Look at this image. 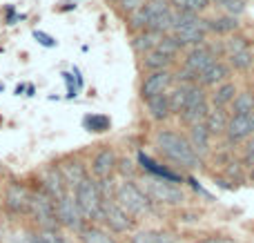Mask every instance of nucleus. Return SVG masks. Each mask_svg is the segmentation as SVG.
I'll return each instance as SVG.
<instances>
[{
  "label": "nucleus",
  "instance_id": "obj_1",
  "mask_svg": "<svg viewBox=\"0 0 254 243\" xmlns=\"http://www.w3.org/2000/svg\"><path fill=\"white\" fill-rule=\"evenodd\" d=\"M154 145L160 156L176 170H196L201 165V158L192 149L187 136L176 130H158L154 136Z\"/></svg>",
  "mask_w": 254,
  "mask_h": 243
},
{
  "label": "nucleus",
  "instance_id": "obj_2",
  "mask_svg": "<svg viewBox=\"0 0 254 243\" xmlns=\"http://www.w3.org/2000/svg\"><path fill=\"white\" fill-rule=\"evenodd\" d=\"M114 201L118 203L129 216H134V219H138V216H143V214H150V212L154 210L152 198L147 196L141 185L134 183V181H123V183L116 185Z\"/></svg>",
  "mask_w": 254,
  "mask_h": 243
},
{
  "label": "nucleus",
  "instance_id": "obj_3",
  "mask_svg": "<svg viewBox=\"0 0 254 243\" xmlns=\"http://www.w3.org/2000/svg\"><path fill=\"white\" fill-rule=\"evenodd\" d=\"M71 194H74L76 205H78L80 214H83V219L87 221V223H98V221L102 219V205H105V198H102L96 179L89 176V179L83 181Z\"/></svg>",
  "mask_w": 254,
  "mask_h": 243
},
{
  "label": "nucleus",
  "instance_id": "obj_4",
  "mask_svg": "<svg viewBox=\"0 0 254 243\" xmlns=\"http://www.w3.org/2000/svg\"><path fill=\"white\" fill-rule=\"evenodd\" d=\"M29 214L34 223L40 228V232H58V221H56V201L38 185V190H31V201H29Z\"/></svg>",
  "mask_w": 254,
  "mask_h": 243
},
{
  "label": "nucleus",
  "instance_id": "obj_5",
  "mask_svg": "<svg viewBox=\"0 0 254 243\" xmlns=\"http://www.w3.org/2000/svg\"><path fill=\"white\" fill-rule=\"evenodd\" d=\"M207 25L201 16H192V14H183L176 11V23H174V32L172 36L178 41L181 47H196L203 45L205 36H207Z\"/></svg>",
  "mask_w": 254,
  "mask_h": 243
},
{
  "label": "nucleus",
  "instance_id": "obj_6",
  "mask_svg": "<svg viewBox=\"0 0 254 243\" xmlns=\"http://www.w3.org/2000/svg\"><path fill=\"white\" fill-rule=\"evenodd\" d=\"M143 192L152 198V203H160V205H181L185 201V192L181 185L172 183L167 179H158V176L147 174L143 179Z\"/></svg>",
  "mask_w": 254,
  "mask_h": 243
},
{
  "label": "nucleus",
  "instance_id": "obj_7",
  "mask_svg": "<svg viewBox=\"0 0 254 243\" xmlns=\"http://www.w3.org/2000/svg\"><path fill=\"white\" fill-rule=\"evenodd\" d=\"M209 98H207V92L203 90V87L199 85V83H194V85L190 87V96H187V103L185 107H183L181 112V123L187 127H194V125H201V123H205V118H207L209 114Z\"/></svg>",
  "mask_w": 254,
  "mask_h": 243
},
{
  "label": "nucleus",
  "instance_id": "obj_8",
  "mask_svg": "<svg viewBox=\"0 0 254 243\" xmlns=\"http://www.w3.org/2000/svg\"><path fill=\"white\" fill-rule=\"evenodd\" d=\"M102 223L107 225L111 234H132L136 232V219L129 216L114 198H107L102 205Z\"/></svg>",
  "mask_w": 254,
  "mask_h": 243
},
{
  "label": "nucleus",
  "instance_id": "obj_9",
  "mask_svg": "<svg viewBox=\"0 0 254 243\" xmlns=\"http://www.w3.org/2000/svg\"><path fill=\"white\" fill-rule=\"evenodd\" d=\"M214 63H216V51H214V47H209L203 43V45L190 47V51L185 54L183 72H185L187 76L196 78V83H199V76L205 72V69L212 67Z\"/></svg>",
  "mask_w": 254,
  "mask_h": 243
},
{
  "label": "nucleus",
  "instance_id": "obj_10",
  "mask_svg": "<svg viewBox=\"0 0 254 243\" xmlns=\"http://www.w3.org/2000/svg\"><path fill=\"white\" fill-rule=\"evenodd\" d=\"M56 221L60 228H67L76 234H80L83 228L87 225V221H85L83 214H80L78 205H76V198L71 192L56 201Z\"/></svg>",
  "mask_w": 254,
  "mask_h": 243
},
{
  "label": "nucleus",
  "instance_id": "obj_11",
  "mask_svg": "<svg viewBox=\"0 0 254 243\" xmlns=\"http://www.w3.org/2000/svg\"><path fill=\"white\" fill-rule=\"evenodd\" d=\"M29 201H31V190L20 181H11L7 183L2 194V207L13 216L29 214Z\"/></svg>",
  "mask_w": 254,
  "mask_h": 243
},
{
  "label": "nucleus",
  "instance_id": "obj_12",
  "mask_svg": "<svg viewBox=\"0 0 254 243\" xmlns=\"http://www.w3.org/2000/svg\"><path fill=\"white\" fill-rule=\"evenodd\" d=\"M174 85V74L169 72V69H165V72H152L147 74L145 78H143L141 83V98L143 103L150 98H154V96H160V94H167L169 90H172Z\"/></svg>",
  "mask_w": 254,
  "mask_h": 243
},
{
  "label": "nucleus",
  "instance_id": "obj_13",
  "mask_svg": "<svg viewBox=\"0 0 254 243\" xmlns=\"http://www.w3.org/2000/svg\"><path fill=\"white\" fill-rule=\"evenodd\" d=\"M116 170H118V156H116V152L111 147H102L92 158V174L96 176V181L111 179Z\"/></svg>",
  "mask_w": 254,
  "mask_h": 243
},
{
  "label": "nucleus",
  "instance_id": "obj_14",
  "mask_svg": "<svg viewBox=\"0 0 254 243\" xmlns=\"http://www.w3.org/2000/svg\"><path fill=\"white\" fill-rule=\"evenodd\" d=\"M40 185H43V190L53 198V201H58V198H62V196L69 194V188H67V183H65V179H62L58 165H51L43 172V176H40Z\"/></svg>",
  "mask_w": 254,
  "mask_h": 243
},
{
  "label": "nucleus",
  "instance_id": "obj_15",
  "mask_svg": "<svg viewBox=\"0 0 254 243\" xmlns=\"http://www.w3.org/2000/svg\"><path fill=\"white\" fill-rule=\"evenodd\" d=\"M254 134V121L252 116H232L230 114V121H227V130L225 136L232 145L236 143H243L245 139Z\"/></svg>",
  "mask_w": 254,
  "mask_h": 243
},
{
  "label": "nucleus",
  "instance_id": "obj_16",
  "mask_svg": "<svg viewBox=\"0 0 254 243\" xmlns=\"http://www.w3.org/2000/svg\"><path fill=\"white\" fill-rule=\"evenodd\" d=\"M230 72H232L230 65L223 63V60H216L212 67L205 69V72L199 76V85L203 87V90L205 87H218V85L230 81Z\"/></svg>",
  "mask_w": 254,
  "mask_h": 243
},
{
  "label": "nucleus",
  "instance_id": "obj_17",
  "mask_svg": "<svg viewBox=\"0 0 254 243\" xmlns=\"http://www.w3.org/2000/svg\"><path fill=\"white\" fill-rule=\"evenodd\" d=\"M58 170H60V174H62V179H65L69 192H74V190L78 188L83 181L89 179L87 167H85L80 161H65V163H60V165H58Z\"/></svg>",
  "mask_w": 254,
  "mask_h": 243
},
{
  "label": "nucleus",
  "instance_id": "obj_18",
  "mask_svg": "<svg viewBox=\"0 0 254 243\" xmlns=\"http://www.w3.org/2000/svg\"><path fill=\"white\" fill-rule=\"evenodd\" d=\"M187 141H190L192 149L196 152V156H199V158L207 156V152H209V143H212V136H209V132H207V127H205V123L190 127Z\"/></svg>",
  "mask_w": 254,
  "mask_h": 243
},
{
  "label": "nucleus",
  "instance_id": "obj_19",
  "mask_svg": "<svg viewBox=\"0 0 254 243\" xmlns=\"http://www.w3.org/2000/svg\"><path fill=\"white\" fill-rule=\"evenodd\" d=\"M78 237H80V243H118V239H116L109 230L101 228V225H96V223H87Z\"/></svg>",
  "mask_w": 254,
  "mask_h": 243
},
{
  "label": "nucleus",
  "instance_id": "obj_20",
  "mask_svg": "<svg viewBox=\"0 0 254 243\" xmlns=\"http://www.w3.org/2000/svg\"><path fill=\"white\" fill-rule=\"evenodd\" d=\"M145 107H147L150 118H152V121H156V123H165L169 116H172L167 94H160V96H154V98L145 100Z\"/></svg>",
  "mask_w": 254,
  "mask_h": 243
},
{
  "label": "nucleus",
  "instance_id": "obj_21",
  "mask_svg": "<svg viewBox=\"0 0 254 243\" xmlns=\"http://www.w3.org/2000/svg\"><path fill=\"white\" fill-rule=\"evenodd\" d=\"M236 94H239V87H236V83H232V81H227V83H223V85L214 87L212 98H209V100H212V107H218V109L230 107L232 100L236 98Z\"/></svg>",
  "mask_w": 254,
  "mask_h": 243
},
{
  "label": "nucleus",
  "instance_id": "obj_22",
  "mask_svg": "<svg viewBox=\"0 0 254 243\" xmlns=\"http://www.w3.org/2000/svg\"><path fill=\"white\" fill-rule=\"evenodd\" d=\"M160 38H163V36H158V34L150 32V29H145V32L134 34V38H132V47H134V51H136V54L145 56V54H150V51H154L156 47H158Z\"/></svg>",
  "mask_w": 254,
  "mask_h": 243
},
{
  "label": "nucleus",
  "instance_id": "obj_23",
  "mask_svg": "<svg viewBox=\"0 0 254 243\" xmlns=\"http://www.w3.org/2000/svg\"><path fill=\"white\" fill-rule=\"evenodd\" d=\"M227 121H230V114L225 109H218V107H212L205 118V127H207L209 136H223L227 130Z\"/></svg>",
  "mask_w": 254,
  "mask_h": 243
},
{
  "label": "nucleus",
  "instance_id": "obj_24",
  "mask_svg": "<svg viewBox=\"0 0 254 243\" xmlns=\"http://www.w3.org/2000/svg\"><path fill=\"white\" fill-rule=\"evenodd\" d=\"M207 25V32L212 34H218V36H227V34H234L239 29V20L234 16H214V18H207L205 20Z\"/></svg>",
  "mask_w": 254,
  "mask_h": 243
},
{
  "label": "nucleus",
  "instance_id": "obj_25",
  "mask_svg": "<svg viewBox=\"0 0 254 243\" xmlns=\"http://www.w3.org/2000/svg\"><path fill=\"white\" fill-rule=\"evenodd\" d=\"M129 243H174L172 234L165 232V230H138V232H132L129 237Z\"/></svg>",
  "mask_w": 254,
  "mask_h": 243
},
{
  "label": "nucleus",
  "instance_id": "obj_26",
  "mask_svg": "<svg viewBox=\"0 0 254 243\" xmlns=\"http://www.w3.org/2000/svg\"><path fill=\"white\" fill-rule=\"evenodd\" d=\"M172 63H174L172 56L163 54V51H158V49H154V51H150V54L143 56V67L147 69V74H152V72H165V69L172 67Z\"/></svg>",
  "mask_w": 254,
  "mask_h": 243
},
{
  "label": "nucleus",
  "instance_id": "obj_27",
  "mask_svg": "<svg viewBox=\"0 0 254 243\" xmlns=\"http://www.w3.org/2000/svg\"><path fill=\"white\" fill-rule=\"evenodd\" d=\"M169 7L174 11H183V14H192V16H201L209 9V0H167Z\"/></svg>",
  "mask_w": 254,
  "mask_h": 243
},
{
  "label": "nucleus",
  "instance_id": "obj_28",
  "mask_svg": "<svg viewBox=\"0 0 254 243\" xmlns=\"http://www.w3.org/2000/svg\"><path fill=\"white\" fill-rule=\"evenodd\" d=\"M232 116H252L254 114V92H239L230 105Z\"/></svg>",
  "mask_w": 254,
  "mask_h": 243
},
{
  "label": "nucleus",
  "instance_id": "obj_29",
  "mask_svg": "<svg viewBox=\"0 0 254 243\" xmlns=\"http://www.w3.org/2000/svg\"><path fill=\"white\" fill-rule=\"evenodd\" d=\"M190 87H192V85L178 83V85H174L172 90L167 92L169 109H172V114H178V116H181L183 107H185V103H187V96H190Z\"/></svg>",
  "mask_w": 254,
  "mask_h": 243
},
{
  "label": "nucleus",
  "instance_id": "obj_30",
  "mask_svg": "<svg viewBox=\"0 0 254 243\" xmlns=\"http://www.w3.org/2000/svg\"><path fill=\"white\" fill-rule=\"evenodd\" d=\"M227 60H230V67H234L236 72H248V69L254 65V54H252V49L236 51V54L227 56Z\"/></svg>",
  "mask_w": 254,
  "mask_h": 243
},
{
  "label": "nucleus",
  "instance_id": "obj_31",
  "mask_svg": "<svg viewBox=\"0 0 254 243\" xmlns=\"http://www.w3.org/2000/svg\"><path fill=\"white\" fill-rule=\"evenodd\" d=\"M223 49L225 54H236V51H248L250 49V41L245 36H230L225 43H223Z\"/></svg>",
  "mask_w": 254,
  "mask_h": 243
},
{
  "label": "nucleus",
  "instance_id": "obj_32",
  "mask_svg": "<svg viewBox=\"0 0 254 243\" xmlns=\"http://www.w3.org/2000/svg\"><path fill=\"white\" fill-rule=\"evenodd\" d=\"M109 118L102 116V114H92V116L85 118V127H87L89 132H107L109 130Z\"/></svg>",
  "mask_w": 254,
  "mask_h": 243
},
{
  "label": "nucleus",
  "instance_id": "obj_33",
  "mask_svg": "<svg viewBox=\"0 0 254 243\" xmlns=\"http://www.w3.org/2000/svg\"><path fill=\"white\" fill-rule=\"evenodd\" d=\"M158 51H163V54H167V56H172V58H176V54L183 49L181 45H178V41L169 34V36H163L160 38V43H158V47H156Z\"/></svg>",
  "mask_w": 254,
  "mask_h": 243
},
{
  "label": "nucleus",
  "instance_id": "obj_34",
  "mask_svg": "<svg viewBox=\"0 0 254 243\" xmlns=\"http://www.w3.org/2000/svg\"><path fill=\"white\" fill-rule=\"evenodd\" d=\"M145 2H147V0H118L116 5H118V9L123 11V14L129 16V14H134L136 9H141Z\"/></svg>",
  "mask_w": 254,
  "mask_h": 243
},
{
  "label": "nucleus",
  "instance_id": "obj_35",
  "mask_svg": "<svg viewBox=\"0 0 254 243\" xmlns=\"http://www.w3.org/2000/svg\"><path fill=\"white\" fill-rule=\"evenodd\" d=\"M223 7H225V11H227V16H239V14H243L245 11V0H225L223 2Z\"/></svg>",
  "mask_w": 254,
  "mask_h": 243
},
{
  "label": "nucleus",
  "instance_id": "obj_36",
  "mask_svg": "<svg viewBox=\"0 0 254 243\" xmlns=\"http://www.w3.org/2000/svg\"><path fill=\"white\" fill-rule=\"evenodd\" d=\"M118 172L125 176V181H134V176H136V165H134L132 161H127V158H123V161H118Z\"/></svg>",
  "mask_w": 254,
  "mask_h": 243
},
{
  "label": "nucleus",
  "instance_id": "obj_37",
  "mask_svg": "<svg viewBox=\"0 0 254 243\" xmlns=\"http://www.w3.org/2000/svg\"><path fill=\"white\" fill-rule=\"evenodd\" d=\"M45 239V243H69V239L62 237L60 232H40Z\"/></svg>",
  "mask_w": 254,
  "mask_h": 243
},
{
  "label": "nucleus",
  "instance_id": "obj_38",
  "mask_svg": "<svg viewBox=\"0 0 254 243\" xmlns=\"http://www.w3.org/2000/svg\"><path fill=\"white\" fill-rule=\"evenodd\" d=\"M34 38L40 43V45H45V47H53V45H56V41H53L51 36H47V34H43V32H34Z\"/></svg>",
  "mask_w": 254,
  "mask_h": 243
},
{
  "label": "nucleus",
  "instance_id": "obj_39",
  "mask_svg": "<svg viewBox=\"0 0 254 243\" xmlns=\"http://www.w3.org/2000/svg\"><path fill=\"white\" fill-rule=\"evenodd\" d=\"M196 243H236L232 237H207V239H201Z\"/></svg>",
  "mask_w": 254,
  "mask_h": 243
},
{
  "label": "nucleus",
  "instance_id": "obj_40",
  "mask_svg": "<svg viewBox=\"0 0 254 243\" xmlns=\"http://www.w3.org/2000/svg\"><path fill=\"white\" fill-rule=\"evenodd\" d=\"M25 243H45V239H43V234H29V237L25 239Z\"/></svg>",
  "mask_w": 254,
  "mask_h": 243
},
{
  "label": "nucleus",
  "instance_id": "obj_41",
  "mask_svg": "<svg viewBox=\"0 0 254 243\" xmlns=\"http://www.w3.org/2000/svg\"><path fill=\"white\" fill-rule=\"evenodd\" d=\"M245 170H248V176H250V179L254 181V163H252V165H248Z\"/></svg>",
  "mask_w": 254,
  "mask_h": 243
},
{
  "label": "nucleus",
  "instance_id": "obj_42",
  "mask_svg": "<svg viewBox=\"0 0 254 243\" xmlns=\"http://www.w3.org/2000/svg\"><path fill=\"white\" fill-rule=\"evenodd\" d=\"M209 2H214V5H221V7H223V2H225V0H209Z\"/></svg>",
  "mask_w": 254,
  "mask_h": 243
},
{
  "label": "nucleus",
  "instance_id": "obj_43",
  "mask_svg": "<svg viewBox=\"0 0 254 243\" xmlns=\"http://www.w3.org/2000/svg\"><path fill=\"white\" fill-rule=\"evenodd\" d=\"M109 2H118V0H109Z\"/></svg>",
  "mask_w": 254,
  "mask_h": 243
},
{
  "label": "nucleus",
  "instance_id": "obj_44",
  "mask_svg": "<svg viewBox=\"0 0 254 243\" xmlns=\"http://www.w3.org/2000/svg\"><path fill=\"white\" fill-rule=\"evenodd\" d=\"M252 121H254V114H252Z\"/></svg>",
  "mask_w": 254,
  "mask_h": 243
}]
</instances>
